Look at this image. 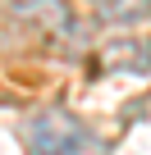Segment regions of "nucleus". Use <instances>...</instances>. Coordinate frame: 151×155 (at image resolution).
I'll return each instance as SVG.
<instances>
[{
    "label": "nucleus",
    "instance_id": "nucleus-1",
    "mask_svg": "<svg viewBox=\"0 0 151 155\" xmlns=\"http://www.w3.org/2000/svg\"><path fill=\"white\" fill-rule=\"evenodd\" d=\"M28 155H110V146L69 110H37L19 128Z\"/></svg>",
    "mask_w": 151,
    "mask_h": 155
},
{
    "label": "nucleus",
    "instance_id": "nucleus-2",
    "mask_svg": "<svg viewBox=\"0 0 151 155\" xmlns=\"http://www.w3.org/2000/svg\"><path fill=\"white\" fill-rule=\"evenodd\" d=\"M14 14L32 28H41L46 37H73V28H78V18H73V9L64 5V0H19Z\"/></svg>",
    "mask_w": 151,
    "mask_h": 155
},
{
    "label": "nucleus",
    "instance_id": "nucleus-3",
    "mask_svg": "<svg viewBox=\"0 0 151 155\" xmlns=\"http://www.w3.org/2000/svg\"><path fill=\"white\" fill-rule=\"evenodd\" d=\"M96 68H101V73H151V46H146V41H133V37L105 41Z\"/></svg>",
    "mask_w": 151,
    "mask_h": 155
},
{
    "label": "nucleus",
    "instance_id": "nucleus-4",
    "mask_svg": "<svg viewBox=\"0 0 151 155\" xmlns=\"http://www.w3.org/2000/svg\"><path fill=\"white\" fill-rule=\"evenodd\" d=\"M146 9H151V0H105V5H101V14L110 23H137Z\"/></svg>",
    "mask_w": 151,
    "mask_h": 155
},
{
    "label": "nucleus",
    "instance_id": "nucleus-5",
    "mask_svg": "<svg viewBox=\"0 0 151 155\" xmlns=\"http://www.w3.org/2000/svg\"><path fill=\"white\" fill-rule=\"evenodd\" d=\"M101 5H105V0H96V9H101Z\"/></svg>",
    "mask_w": 151,
    "mask_h": 155
}]
</instances>
